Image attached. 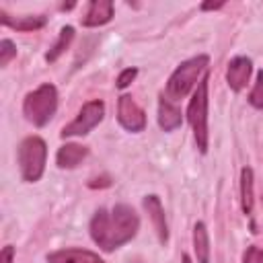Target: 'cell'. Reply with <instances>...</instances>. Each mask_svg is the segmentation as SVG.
<instances>
[{
    "instance_id": "24",
    "label": "cell",
    "mask_w": 263,
    "mask_h": 263,
    "mask_svg": "<svg viewBox=\"0 0 263 263\" xmlns=\"http://www.w3.org/2000/svg\"><path fill=\"white\" fill-rule=\"evenodd\" d=\"M181 263H191V257H189V255H183V257H181Z\"/></svg>"
},
{
    "instance_id": "11",
    "label": "cell",
    "mask_w": 263,
    "mask_h": 263,
    "mask_svg": "<svg viewBox=\"0 0 263 263\" xmlns=\"http://www.w3.org/2000/svg\"><path fill=\"white\" fill-rule=\"evenodd\" d=\"M113 18V2L111 0H92L82 16L84 27H101Z\"/></svg>"
},
{
    "instance_id": "1",
    "label": "cell",
    "mask_w": 263,
    "mask_h": 263,
    "mask_svg": "<svg viewBox=\"0 0 263 263\" xmlns=\"http://www.w3.org/2000/svg\"><path fill=\"white\" fill-rule=\"evenodd\" d=\"M140 228V218L127 203H117L111 210H97L90 218V238L99 249L111 253L129 242Z\"/></svg>"
},
{
    "instance_id": "15",
    "label": "cell",
    "mask_w": 263,
    "mask_h": 263,
    "mask_svg": "<svg viewBox=\"0 0 263 263\" xmlns=\"http://www.w3.org/2000/svg\"><path fill=\"white\" fill-rule=\"evenodd\" d=\"M193 251L197 263H210V234L203 222H195L193 226Z\"/></svg>"
},
{
    "instance_id": "6",
    "label": "cell",
    "mask_w": 263,
    "mask_h": 263,
    "mask_svg": "<svg viewBox=\"0 0 263 263\" xmlns=\"http://www.w3.org/2000/svg\"><path fill=\"white\" fill-rule=\"evenodd\" d=\"M105 117V103L95 99L82 105V109L78 111V115L72 119V123H68L60 136L62 138H72V136H86L90 129H95Z\"/></svg>"
},
{
    "instance_id": "5",
    "label": "cell",
    "mask_w": 263,
    "mask_h": 263,
    "mask_svg": "<svg viewBox=\"0 0 263 263\" xmlns=\"http://www.w3.org/2000/svg\"><path fill=\"white\" fill-rule=\"evenodd\" d=\"M16 160H18V171L23 181L35 183L41 179L45 171V160H47V144L39 136H29L18 144L16 150Z\"/></svg>"
},
{
    "instance_id": "21",
    "label": "cell",
    "mask_w": 263,
    "mask_h": 263,
    "mask_svg": "<svg viewBox=\"0 0 263 263\" xmlns=\"http://www.w3.org/2000/svg\"><path fill=\"white\" fill-rule=\"evenodd\" d=\"M136 76H138V70H136V68H125V70L117 76V82H115L117 88H127V86L134 82Z\"/></svg>"
},
{
    "instance_id": "17",
    "label": "cell",
    "mask_w": 263,
    "mask_h": 263,
    "mask_svg": "<svg viewBox=\"0 0 263 263\" xmlns=\"http://www.w3.org/2000/svg\"><path fill=\"white\" fill-rule=\"evenodd\" d=\"M72 39H74V27H70V25H66V27H62V31H60V37H58V41L49 47V51L45 53V62H55L68 47H70V43H72Z\"/></svg>"
},
{
    "instance_id": "8",
    "label": "cell",
    "mask_w": 263,
    "mask_h": 263,
    "mask_svg": "<svg viewBox=\"0 0 263 263\" xmlns=\"http://www.w3.org/2000/svg\"><path fill=\"white\" fill-rule=\"evenodd\" d=\"M251 72H253V62L247 58V55H236L228 62L226 66V82L228 86L234 90V92H240L249 78H251Z\"/></svg>"
},
{
    "instance_id": "20",
    "label": "cell",
    "mask_w": 263,
    "mask_h": 263,
    "mask_svg": "<svg viewBox=\"0 0 263 263\" xmlns=\"http://www.w3.org/2000/svg\"><path fill=\"white\" fill-rule=\"evenodd\" d=\"M242 263H263V249L257 245L247 247V251L242 255Z\"/></svg>"
},
{
    "instance_id": "9",
    "label": "cell",
    "mask_w": 263,
    "mask_h": 263,
    "mask_svg": "<svg viewBox=\"0 0 263 263\" xmlns=\"http://www.w3.org/2000/svg\"><path fill=\"white\" fill-rule=\"evenodd\" d=\"M144 208L154 224V230L158 234V240L160 245H166L168 242V226H166V218H164V208L158 199V195H146L144 197Z\"/></svg>"
},
{
    "instance_id": "14",
    "label": "cell",
    "mask_w": 263,
    "mask_h": 263,
    "mask_svg": "<svg viewBox=\"0 0 263 263\" xmlns=\"http://www.w3.org/2000/svg\"><path fill=\"white\" fill-rule=\"evenodd\" d=\"M88 154V148L86 146H80V144H64L58 154H55V162L60 168H74L78 166Z\"/></svg>"
},
{
    "instance_id": "25",
    "label": "cell",
    "mask_w": 263,
    "mask_h": 263,
    "mask_svg": "<svg viewBox=\"0 0 263 263\" xmlns=\"http://www.w3.org/2000/svg\"><path fill=\"white\" fill-rule=\"evenodd\" d=\"M127 263H142V261H138V259H129Z\"/></svg>"
},
{
    "instance_id": "2",
    "label": "cell",
    "mask_w": 263,
    "mask_h": 263,
    "mask_svg": "<svg viewBox=\"0 0 263 263\" xmlns=\"http://www.w3.org/2000/svg\"><path fill=\"white\" fill-rule=\"evenodd\" d=\"M208 64H210V58H208L205 53H199V55H195V58H189V60L181 62V64L175 68V72L171 74L168 82H166L164 97H166L168 101H173V103L185 99V97L197 86L199 76H201V72H205Z\"/></svg>"
},
{
    "instance_id": "10",
    "label": "cell",
    "mask_w": 263,
    "mask_h": 263,
    "mask_svg": "<svg viewBox=\"0 0 263 263\" xmlns=\"http://www.w3.org/2000/svg\"><path fill=\"white\" fill-rule=\"evenodd\" d=\"M47 263H105L97 253L86 249H60L47 255Z\"/></svg>"
},
{
    "instance_id": "19",
    "label": "cell",
    "mask_w": 263,
    "mask_h": 263,
    "mask_svg": "<svg viewBox=\"0 0 263 263\" xmlns=\"http://www.w3.org/2000/svg\"><path fill=\"white\" fill-rule=\"evenodd\" d=\"M16 58V45L10 41V39H2L0 41V66H8L10 60Z\"/></svg>"
},
{
    "instance_id": "12",
    "label": "cell",
    "mask_w": 263,
    "mask_h": 263,
    "mask_svg": "<svg viewBox=\"0 0 263 263\" xmlns=\"http://www.w3.org/2000/svg\"><path fill=\"white\" fill-rule=\"evenodd\" d=\"M0 21L2 25L16 29V31H37L41 27H45L47 16L45 14H23V16H12L8 14L4 8H0Z\"/></svg>"
},
{
    "instance_id": "23",
    "label": "cell",
    "mask_w": 263,
    "mask_h": 263,
    "mask_svg": "<svg viewBox=\"0 0 263 263\" xmlns=\"http://www.w3.org/2000/svg\"><path fill=\"white\" fill-rule=\"evenodd\" d=\"M224 6V2H205V4H201V10H218V8H222Z\"/></svg>"
},
{
    "instance_id": "4",
    "label": "cell",
    "mask_w": 263,
    "mask_h": 263,
    "mask_svg": "<svg viewBox=\"0 0 263 263\" xmlns=\"http://www.w3.org/2000/svg\"><path fill=\"white\" fill-rule=\"evenodd\" d=\"M55 109H58V90L49 82H45V84L37 86L35 90H31L23 101L25 117L37 127L47 125L49 119L55 115Z\"/></svg>"
},
{
    "instance_id": "22",
    "label": "cell",
    "mask_w": 263,
    "mask_h": 263,
    "mask_svg": "<svg viewBox=\"0 0 263 263\" xmlns=\"http://www.w3.org/2000/svg\"><path fill=\"white\" fill-rule=\"evenodd\" d=\"M12 261H14V247L6 245L0 253V263H12Z\"/></svg>"
},
{
    "instance_id": "3",
    "label": "cell",
    "mask_w": 263,
    "mask_h": 263,
    "mask_svg": "<svg viewBox=\"0 0 263 263\" xmlns=\"http://www.w3.org/2000/svg\"><path fill=\"white\" fill-rule=\"evenodd\" d=\"M208 82H210V74L205 72L203 78L197 82L191 101L187 105V119L191 123L193 129V138L197 144V150L201 154L208 152V142H210V132H208Z\"/></svg>"
},
{
    "instance_id": "18",
    "label": "cell",
    "mask_w": 263,
    "mask_h": 263,
    "mask_svg": "<svg viewBox=\"0 0 263 263\" xmlns=\"http://www.w3.org/2000/svg\"><path fill=\"white\" fill-rule=\"evenodd\" d=\"M249 103H251V107H255V109H263V70L257 72L255 86H253V90L249 92Z\"/></svg>"
},
{
    "instance_id": "7",
    "label": "cell",
    "mask_w": 263,
    "mask_h": 263,
    "mask_svg": "<svg viewBox=\"0 0 263 263\" xmlns=\"http://www.w3.org/2000/svg\"><path fill=\"white\" fill-rule=\"evenodd\" d=\"M117 121L127 132H142L146 127V113L129 95H121L117 101Z\"/></svg>"
},
{
    "instance_id": "13",
    "label": "cell",
    "mask_w": 263,
    "mask_h": 263,
    "mask_svg": "<svg viewBox=\"0 0 263 263\" xmlns=\"http://www.w3.org/2000/svg\"><path fill=\"white\" fill-rule=\"evenodd\" d=\"M181 121H183L181 109L162 95L160 101H158V125L164 132H173V129L181 127Z\"/></svg>"
},
{
    "instance_id": "16",
    "label": "cell",
    "mask_w": 263,
    "mask_h": 263,
    "mask_svg": "<svg viewBox=\"0 0 263 263\" xmlns=\"http://www.w3.org/2000/svg\"><path fill=\"white\" fill-rule=\"evenodd\" d=\"M253 168L245 166L240 171V208L247 216L253 212Z\"/></svg>"
}]
</instances>
